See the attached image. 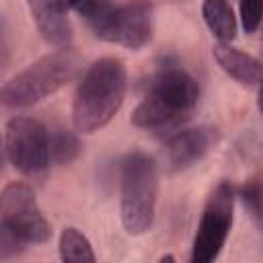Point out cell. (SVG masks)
<instances>
[{
  "mask_svg": "<svg viewBox=\"0 0 263 263\" xmlns=\"http://www.w3.org/2000/svg\"><path fill=\"white\" fill-rule=\"evenodd\" d=\"M60 259L64 263H92L97 261V255L92 251L90 240L78 230V228H64L60 234Z\"/></svg>",
  "mask_w": 263,
  "mask_h": 263,
  "instance_id": "13",
  "label": "cell"
},
{
  "mask_svg": "<svg viewBox=\"0 0 263 263\" xmlns=\"http://www.w3.org/2000/svg\"><path fill=\"white\" fill-rule=\"evenodd\" d=\"M199 101L197 80L179 64H164L150 80L146 97L132 113V123L140 129H175L191 117Z\"/></svg>",
  "mask_w": 263,
  "mask_h": 263,
  "instance_id": "1",
  "label": "cell"
},
{
  "mask_svg": "<svg viewBox=\"0 0 263 263\" xmlns=\"http://www.w3.org/2000/svg\"><path fill=\"white\" fill-rule=\"evenodd\" d=\"M29 12L41 37L53 47H70L72 23L64 0H27Z\"/></svg>",
  "mask_w": 263,
  "mask_h": 263,
  "instance_id": "10",
  "label": "cell"
},
{
  "mask_svg": "<svg viewBox=\"0 0 263 263\" xmlns=\"http://www.w3.org/2000/svg\"><path fill=\"white\" fill-rule=\"evenodd\" d=\"M6 160L23 175H39L49 162V129L33 117L16 115L4 127Z\"/></svg>",
  "mask_w": 263,
  "mask_h": 263,
  "instance_id": "7",
  "label": "cell"
},
{
  "mask_svg": "<svg viewBox=\"0 0 263 263\" xmlns=\"http://www.w3.org/2000/svg\"><path fill=\"white\" fill-rule=\"evenodd\" d=\"M119 212L127 234H146L154 222L158 197V168L152 156L134 150L121 162Z\"/></svg>",
  "mask_w": 263,
  "mask_h": 263,
  "instance_id": "5",
  "label": "cell"
},
{
  "mask_svg": "<svg viewBox=\"0 0 263 263\" xmlns=\"http://www.w3.org/2000/svg\"><path fill=\"white\" fill-rule=\"evenodd\" d=\"M201 16L218 41L230 43L236 37V16L228 0H203Z\"/></svg>",
  "mask_w": 263,
  "mask_h": 263,
  "instance_id": "12",
  "label": "cell"
},
{
  "mask_svg": "<svg viewBox=\"0 0 263 263\" xmlns=\"http://www.w3.org/2000/svg\"><path fill=\"white\" fill-rule=\"evenodd\" d=\"M234 197L236 191L230 181H220L210 193L191 245L193 263H212L218 259L232 228Z\"/></svg>",
  "mask_w": 263,
  "mask_h": 263,
  "instance_id": "6",
  "label": "cell"
},
{
  "mask_svg": "<svg viewBox=\"0 0 263 263\" xmlns=\"http://www.w3.org/2000/svg\"><path fill=\"white\" fill-rule=\"evenodd\" d=\"M78 14L84 16L95 37L127 49H142L152 39L154 8L146 0L113 4L111 0H88Z\"/></svg>",
  "mask_w": 263,
  "mask_h": 263,
  "instance_id": "4",
  "label": "cell"
},
{
  "mask_svg": "<svg viewBox=\"0 0 263 263\" xmlns=\"http://www.w3.org/2000/svg\"><path fill=\"white\" fill-rule=\"evenodd\" d=\"M127 90V72L121 60L101 58L92 62L74 95L72 121L76 132L95 134L103 129L121 109Z\"/></svg>",
  "mask_w": 263,
  "mask_h": 263,
  "instance_id": "2",
  "label": "cell"
},
{
  "mask_svg": "<svg viewBox=\"0 0 263 263\" xmlns=\"http://www.w3.org/2000/svg\"><path fill=\"white\" fill-rule=\"evenodd\" d=\"M160 261H175V257H173V255H162Z\"/></svg>",
  "mask_w": 263,
  "mask_h": 263,
  "instance_id": "20",
  "label": "cell"
},
{
  "mask_svg": "<svg viewBox=\"0 0 263 263\" xmlns=\"http://www.w3.org/2000/svg\"><path fill=\"white\" fill-rule=\"evenodd\" d=\"M216 129L208 125H197L173 134L162 150V162L168 173H181L199 162L216 142Z\"/></svg>",
  "mask_w": 263,
  "mask_h": 263,
  "instance_id": "9",
  "label": "cell"
},
{
  "mask_svg": "<svg viewBox=\"0 0 263 263\" xmlns=\"http://www.w3.org/2000/svg\"><path fill=\"white\" fill-rule=\"evenodd\" d=\"M80 64L82 60L72 47H58L6 80L0 90V101L10 109H23L41 103L72 82L80 70Z\"/></svg>",
  "mask_w": 263,
  "mask_h": 263,
  "instance_id": "3",
  "label": "cell"
},
{
  "mask_svg": "<svg viewBox=\"0 0 263 263\" xmlns=\"http://www.w3.org/2000/svg\"><path fill=\"white\" fill-rule=\"evenodd\" d=\"M0 226L25 245H43L51 236V226L41 214L33 189L21 181L8 183L0 193Z\"/></svg>",
  "mask_w": 263,
  "mask_h": 263,
  "instance_id": "8",
  "label": "cell"
},
{
  "mask_svg": "<svg viewBox=\"0 0 263 263\" xmlns=\"http://www.w3.org/2000/svg\"><path fill=\"white\" fill-rule=\"evenodd\" d=\"M25 247H27V245H25L16 234H12L8 228L0 226V259H2V261H6V259H10V257L18 255Z\"/></svg>",
  "mask_w": 263,
  "mask_h": 263,
  "instance_id": "17",
  "label": "cell"
},
{
  "mask_svg": "<svg viewBox=\"0 0 263 263\" xmlns=\"http://www.w3.org/2000/svg\"><path fill=\"white\" fill-rule=\"evenodd\" d=\"M238 6L245 33H255L263 23V0H240Z\"/></svg>",
  "mask_w": 263,
  "mask_h": 263,
  "instance_id": "16",
  "label": "cell"
},
{
  "mask_svg": "<svg viewBox=\"0 0 263 263\" xmlns=\"http://www.w3.org/2000/svg\"><path fill=\"white\" fill-rule=\"evenodd\" d=\"M212 53H214V60L218 62V66L230 78H234L236 82L247 84V86L261 82V78H263V64L257 58H253V55L232 47L230 43H222V41L214 43Z\"/></svg>",
  "mask_w": 263,
  "mask_h": 263,
  "instance_id": "11",
  "label": "cell"
},
{
  "mask_svg": "<svg viewBox=\"0 0 263 263\" xmlns=\"http://www.w3.org/2000/svg\"><path fill=\"white\" fill-rule=\"evenodd\" d=\"M64 2H66V6H70V8H74V10L78 12V10H80L88 0H64Z\"/></svg>",
  "mask_w": 263,
  "mask_h": 263,
  "instance_id": "18",
  "label": "cell"
},
{
  "mask_svg": "<svg viewBox=\"0 0 263 263\" xmlns=\"http://www.w3.org/2000/svg\"><path fill=\"white\" fill-rule=\"evenodd\" d=\"M257 107H259V113L263 115V78H261V84H259V95H257Z\"/></svg>",
  "mask_w": 263,
  "mask_h": 263,
  "instance_id": "19",
  "label": "cell"
},
{
  "mask_svg": "<svg viewBox=\"0 0 263 263\" xmlns=\"http://www.w3.org/2000/svg\"><path fill=\"white\" fill-rule=\"evenodd\" d=\"M238 197L242 199L257 226L263 228V175H253L249 181H245L238 191Z\"/></svg>",
  "mask_w": 263,
  "mask_h": 263,
  "instance_id": "15",
  "label": "cell"
},
{
  "mask_svg": "<svg viewBox=\"0 0 263 263\" xmlns=\"http://www.w3.org/2000/svg\"><path fill=\"white\" fill-rule=\"evenodd\" d=\"M82 152V144H80V138L62 127V125H55L49 129V156H51V162L55 164H72Z\"/></svg>",
  "mask_w": 263,
  "mask_h": 263,
  "instance_id": "14",
  "label": "cell"
}]
</instances>
